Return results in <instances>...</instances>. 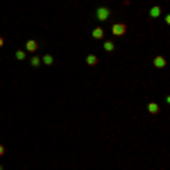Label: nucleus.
I'll use <instances>...</instances> for the list:
<instances>
[{
  "label": "nucleus",
  "instance_id": "nucleus-1",
  "mask_svg": "<svg viewBox=\"0 0 170 170\" xmlns=\"http://www.w3.org/2000/svg\"><path fill=\"white\" fill-rule=\"evenodd\" d=\"M109 14H111V11H109L107 7H98V18H100V21H107Z\"/></svg>",
  "mask_w": 170,
  "mask_h": 170
},
{
  "label": "nucleus",
  "instance_id": "nucleus-2",
  "mask_svg": "<svg viewBox=\"0 0 170 170\" xmlns=\"http://www.w3.org/2000/svg\"><path fill=\"white\" fill-rule=\"evenodd\" d=\"M113 34H116V36L125 34V25H123V23H116V25H113Z\"/></svg>",
  "mask_w": 170,
  "mask_h": 170
},
{
  "label": "nucleus",
  "instance_id": "nucleus-3",
  "mask_svg": "<svg viewBox=\"0 0 170 170\" xmlns=\"http://www.w3.org/2000/svg\"><path fill=\"white\" fill-rule=\"evenodd\" d=\"M102 34H104V32L100 30V27H95V30H93V36H95V39H102Z\"/></svg>",
  "mask_w": 170,
  "mask_h": 170
},
{
  "label": "nucleus",
  "instance_id": "nucleus-4",
  "mask_svg": "<svg viewBox=\"0 0 170 170\" xmlns=\"http://www.w3.org/2000/svg\"><path fill=\"white\" fill-rule=\"evenodd\" d=\"M27 50L34 52V50H36V43H34V41H27Z\"/></svg>",
  "mask_w": 170,
  "mask_h": 170
},
{
  "label": "nucleus",
  "instance_id": "nucleus-5",
  "mask_svg": "<svg viewBox=\"0 0 170 170\" xmlns=\"http://www.w3.org/2000/svg\"><path fill=\"white\" fill-rule=\"evenodd\" d=\"M161 11H159V7H152V9H150V16H159Z\"/></svg>",
  "mask_w": 170,
  "mask_h": 170
},
{
  "label": "nucleus",
  "instance_id": "nucleus-6",
  "mask_svg": "<svg viewBox=\"0 0 170 170\" xmlns=\"http://www.w3.org/2000/svg\"><path fill=\"white\" fill-rule=\"evenodd\" d=\"M2 152H5V148H2V145H0V154H2Z\"/></svg>",
  "mask_w": 170,
  "mask_h": 170
},
{
  "label": "nucleus",
  "instance_id": "nucleus-7",
  "mask_svg": "<svg viewBox=\"0 0 170 170\" xmlns=\"http://www.w3.org/2000/svg\"><path fill=\"white\" fill-rule=\"evenodd\" d=\"M0 46H2V36H0Z\"/></svg>",
  "mask_w": 170,
  "mask_h": 170
}]
</instances>
